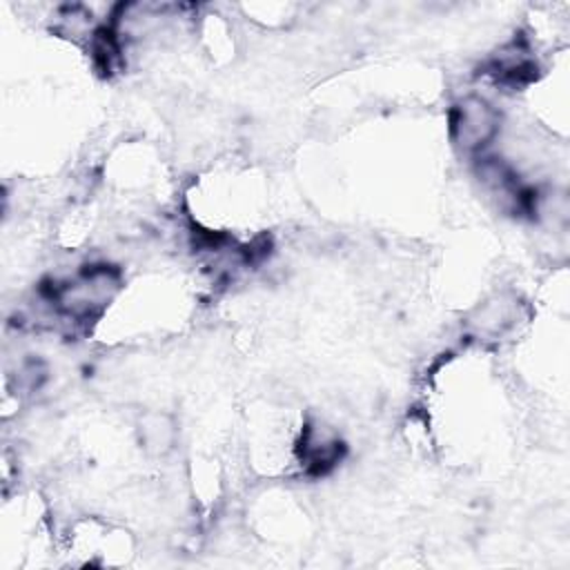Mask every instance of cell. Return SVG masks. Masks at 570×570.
Returning <instances> with one entry per match:
<instances>
[{
	"label": "cell",
	"mask_w": 570,
	"mask_h": 570,
	"mask_svg": "<svg viewBox=\"0 0 570 570\" xmlns=\"http://www.w3.org/2000/svg\"><path fill=\"white\" fill-rule=\"evenodd\" d=\"M176 421L167 412H147L138 423L140 445L154 456H165L171 452L176 445Z\"/></svg>",
	"instance_id": "7a4b0ae2"
},
{
	"label": "cell",
	"mask_w": 570,
	"mask_h": 570,
	"mask_svg": "<svg viewBox=\"0 0 570 570\" xmlns=\"http://www.w3.org/2000/svg\"><path fill=\"white\" fill-rule=\"evenodd\" d=\"M501 111L483 96L468 94L450 111L452 142L472 156H479L499 136Z\"/></svg>",
	"instance_id": "6da1fadb"
}]
</instances>
